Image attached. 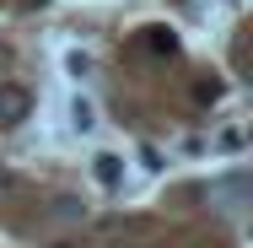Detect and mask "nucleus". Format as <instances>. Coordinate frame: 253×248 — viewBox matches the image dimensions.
Instances as JSON below:
<instances>
[{
	"mask_svg": "<svg viewBox=\"0 0 253 248\" xmlns=\"http://www.w3.org/2000/svg\"><path fill=\"white\" fill-rule=\"evenodd\" d=\"M49 216H54V221H76V216H86V205H81V199H70V195H59V199L49 205Z\"/></svg>",
	"mask_w": 253,
	"mask_h": 248,
	"instance_id": "2",
	"label": "nucleus"
},
{
	"mask_svg": "<svg viewBox=\"0 0 253 248\" xmlns=\"http://www.w3.org/2000/svg\"><path fill=\"white\" fill-rule=\"evenodd\" d=\"M27 113H33V92L5 81V87H0V124H22Z\"/></svg>",
	"mask_w": 253,
	"mask_h": 248,
	"instance_id": "1",
	"label": "nucleus"
},
{
	"mask_svg": "<svg viewBox=\"0 0 253 248\" xmlns=\"http://www.w3.org/2000/svg\"><path fill=\"white\" fill-rule=\"evenodd\" d=\"M146 49H151V54H172V49H178V38L156 27V33H146Z\"/></svg>",
	"mask_w": 253,
	"mask_h": 248,
	"instance_id": "4",
	"label": "nucleus"
},
{
	"mask_svg": "<svg viewBox=\"0 0 253 248\" xmlns=\"http://www.w3.org/2000/svg\"><path fill=\"white\" fill-rule=\"evenodd\" d=\"M33 5H43V0H33Z\"/></svg>",
	"mask_w": 253,
	"mask_h": 248,
	"instance_id": "8",
	"label": "nucleus"
},
{
	"mask_svg": "<svg viewBox=\"0 0 253 248\" xmlns=\"http://www.w3.org/2000/svg\"><path fill=\"white\" fill-rule=\"evenodd\" d=\"M194 98H200V102H215V98H221V81H194Z\"/></svg>",
	"mask_w": 253,
	"mask_h": 248,
	"instance_id": "5",
	"label": "nucleus"
},
{
	"mask_svg": "<svg viewBox=\"0 0 253 248\" xmlns=\"http://www.w3.org/2000/svg\"><path fill=\"white\" fill-rule=\"evenodd\" d=\"M119 178H124V162H119V156H97V184H108V189H113Z\"/></svg>",
	"mask_w": 253,
	"mask_h": 248,
	"instance_id": "3",
	"label": "nucleus"
},
{
	"mask_svg": "<svg viewBox=\"0 0 253 248\" xmlns=\"http://www.w3.org/2000/svg\"><path fill=\"white\" fill-rule=\"evenodd\" d=\"M54 248H81V243H54Z\"/></svg>",
	"mask_w": 253,
	"mask_h": 248,
	"instance_id": "7",
	"label": "nucleus"
},
{
	"mask_svg": "<svg viewBox=\"0 0 253 248\" xmlns=\"http://www.w3.org/2000/svg\"><path fill=\"white\" fill-rule=\"evenodd\" d=\"M70 124H76V130H92V108L76 102V108H70Z\"/></svg>",
	"mask_w": 253,
	"mask_h": 248,
	"instance_id": "6",
	"label": "nucleus"
}]
</instances>
